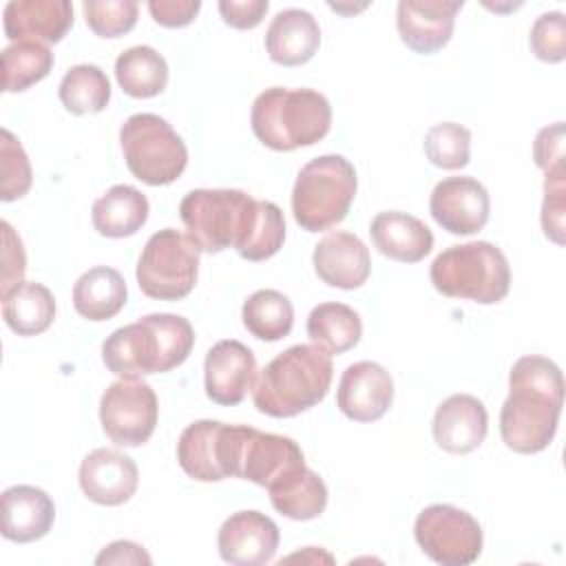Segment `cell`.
<instances>
[{"label": "cell", "mask_w": 566, "mask_h": 566, "mask_svg": "<svg viewBox=\"0 0 566 566\" xmlns=\"http://www.w3.org/2000/svg\"><path fill=\"white\" fill-rule=\"evenodd\" d=\"M188 237L201 252L234 248L245 261L274 256L285 241V217L274 201L237 188H197L179 203Z\"/></svg>", "instance_id": "cell-1"}, {"label": "cell", "mask_w": 566, "mask_h": 566, "mask_svg": "<svg viewBox=\"0 0 566 566\" xmlns=\"http://www.w3.org/2000/svg\"><path fill=\"white\" fill-rule=\"evenodd\" d=\"M564 407V376L557 363L528 354L513 363L509 398L500 411V436L515 453L544 451L557 431Z\"/></svg>", "instance_id": "cell-2"}, {"label": "cell", "mask_w": 566, "mask_h": 566, "mask_svg": "<svg viewBox=\"0 0 566 566\" xmlns=\"http://www.w3.org/2000/svg\"><path fill=\"white\" fill-rule=\"evenodd\" d=\"M195 329L179 314L157 312L117 327L102 343V360L119 378L166 374L192 352Z\"/></svg>", "instance_id": "cell-3"}, {"label": "cell", "mask_w": 566, "mask_h": 566, "mask_svg": "<svg viewBox=\"0 0 566 566\" xmlns=\"http://www.w3.org/2000/svg\"><path fill=\"white\" fill-rule=\"evenodd\" d=\"M332 354L318 345H292L272 358L252 387L254 407L272 418H292L318 405L332 385Z\"/></svg>", "instance_id": "cell-4"}, {"label": "cell", "mask_w": 566, "mask_h": 566, "mask_svg": "<svg viewBox=\"0 0 566 566\" xmlns=\"http://www.w3.org/2000/svg\"><path fill=\"white\" fill-rule=\"evenodd\" d=\"M256 139L279 153L321 142L332 128V106L314 88L270 86L256 95L250 113Z\"/></svg>", "instance_id": "cell-5"}, {"label": "cell", "mask_w": 566, "mask_h": 566, "mask_svg": "<svg viewBox=\"0 0 566 566\" xmlns=\"http://www.w3.org/2000/svg\"><path fill=\"white\" fill-rule=\"evenodd\" d=\"M429 279L442 296L493 305L509 294L511 268L497 245L469 241L442 250L429 268Z\"/></svg>", "instance_id": "cell-6"}, {"label": "cell", "mask_w": 566, "mask_h": 566, "mask_svg": "<svg viewBox=\"0 0 566 566\" xmlns=\"http://www.w3.org/2000/svg\"><path fill=\"white\" fill-rule=\"evenodd\" d=\"M356 168L343 155H321L307 161L292 188L294 221L307 232L340 223L356 197Z\"/></svg>", "instance_id": "cell-7"}, {"label": "cell", "mask_w": 566, "mask_h": 566, "mask_svg": "<svg viewBox=\"0 0 566 566\" xmlns=\"http://www.w3.org/2000/svg\"><path fill=\"white\" fill-rule=\"evenodd\" d=\"M119 144L130 175L148 186H168L186 170L184 139L155 113L130 115L119 128Z\"/></svg>", "instance_id": "cell-8"}, {"label": "cell", "mask_w": 566, "mask_h": 566, "mask_svg": "<svg viewBox=\"0 0 566 566\" xmlns=\"http://www.w3.org/2000/svg\"><path fill=\"white\" fill-rule=\"evenodd\" d=\"M201 250L188 237L175 228L155 232L137 261V285L139 290L157 301H181L186 298L199 276Z\"/></svg>", "instance_id": "cell-9"}, {"label": "cell", "mask_w": 566, "mask_h": 566, "mask_svg": "<svg viewBox=\"0 0 566 566\" xmlns=\"http://www.w3.org/2000/svg\"><path fill=\"white\" fill-rule=\"evenodd\" d=\"M248 431V424L195 420L179 436L177 462L188 478L199 482L237 478Z\"/></svg>", "instance_id": "cell-10"}, {"label": "cell", "mask_w": 566, "mask_h": 566, "mask_svg": "<svg viewBox=\"0 0 566 566\" xmlns=\"http://www.w3.org/2000/svg\"><path fill=\"white\" fill-rule=\"evenodd\" d=\"M413 537L422 553L442 566L473 564L484 544L478 520L453 504H431L422 509L413 524Z\"/></svg>", "instance_id": "cell-11"}, {"label": "cell", "mask_w": 566, "mask_h": 566, "mask_svg": "<svg viewBox=\"0 0 566 566\" xmlns=\"http://www.w3.org/2000/svg\"><path fill=\"white\" fill-rule=\"evenodd\" d=\"M159 402L150 385L137 378H119L99 400L104 433L119 447H142L157 427Z\"/></svg>", "instance_id": "cell-12"}, {"label": "cell", "mask_w": 566, "mask_h": 566, "mask_svg": "<svg viewBox=\"0 0 566 566\" xmlns=\"http://www.w3.org/2000/svg\"><path fill=\"white\" fill-rule=\"evenodd\" d=\"M429 210L442 230L467 237L480 232L486 226L491 199L478 179L447 177L433 186Z\"/></svg>", "instance_id": "cell-13"}, {"label": "cell", "mask_w": 566, "mask_h": 566, "mask_svg": "<svg viewBox=\"0 0 566 566\" xmlns=\"http://www.w3.org/2000/svg\"><path fill=\"white\" fill-rule=\"evenodd\" d=\"M256 358L248 345L234 338L214 343L203 360L206 396L214 405H239L256 382Z\"/></svg>", "instance_id": "cell-14"}, {"label": "cell", "mask_w": 566, "mask_h": 566, "mask_svg": "<svg viewBox=\"0 0 566 566\" xmlns=\"http://www.w3.org/2000/svg\"><path fill=\"white\" fill-rule=\"evenodd\" d=\"M279 542V526L259 511L232 513L217 533L219 555L232 566H263L272 562Z\"/></svg>", "instance_id": "cell-15"}, {"label": "cell", "mask_w": 566, "mask_h": 566, "mask_svg": "<svg viewBox=\"0 0 566 566\" xmlns=\"http://www.w3.org/2000/svg\"><path fill=\"white\" fill-rule=\"evenodd\" d=\"M391 402L394 378L382 365L371 360H358L343 371L336 391V405L349 420H380Z\"/></svg>", "instance_id": "cell-16"}, {"label": "cell", "mask_w": 566, "mask_h": 566, "mask_svg": "<svg viewBox=\"0 0 566 566\" xmlns=\"http://www.w3.org/2000/svg\"><path fill=\"white\" fill-rule=\"evenodd\" d=\"M462 7V0H400L396 9L400 40L422 55L440 51L451 40Z\"/></svg>", "instance_id": "cell-17"}, {"label": "cell", "mask_w": 566, "mask_h": 566, "mask_svg": "<svg viewBox=\"0 0 566 566\" xmlns=\"http://www.w3.org/2000/svg\"><path fill=\"white\" fill-rule=\"evenodd\" d=\"M301 467H305V455L292 438L250 427L237 478L250 480L263 489H272Z\"/></svg>", "instance_id": "cell-18"}, {"label": "cell", "mask_w": 566, "mask_h": 566, "mask_svg": "<svg viewBox=\"0 0 566 566\" xmlns=\"http://www.w3.org/2000/svg\"><path fill=\"white\" fill-rule=\"evenodd\" d=\"M80 489L102 506H119L128 502L139 484V471L130 455L115 449H93L80 464Z\"/></svg>", "instance_id": "cell-19"}, {"label": "cell", "mask_w": 566, "mask_h": 566, "mask_svg": "<svg viewBox=\"0 0 566 566\" xmlns=\"http://www.w3.org/2000/svg\"><path fill=\"white\" fill-rule=\"evenodd\" d=\"M433 440L447 453L464 455L475 451L489 431V413L480 398L453 394L444 398L433 413Z\"/></svg>", "instance_id": "cell-20"}, {"label": "cell", "mask_w": 566, "mask_h": 566, "mask_svg": "<svg viewBox=\"0 0 566 566\" xmlns=\"http://www.w3.org/2000/svg\"><path fill=\"white\" fill-rule=\"evenodd\" d=\"M314 272L323 283L338 290L360 287L371 272V256L360 237L336 230L325 234L312 254Z\"/></svg>", "instance_id": "cell-21"}, {"label": "cell", "mask_w": 566, "mask_h": 566, "mask_svg": "<svg viewBox=\"0 0 566 566\" xmlns=\"http://www.w3.org/2000/svg\"><path fill=\"white\" fill-rule=\"evenodd\" d=\"M55 520L51 495L31 484H15L0 495V531L2 537L15 544L42 539Z\"/></svg>", "instance_id": "cell-22"}, {"label": "cell", "mask_w": 566, "mask_h": 566, "mask_svg": "<svg viewBox=\"0 0 566 566\" xmlns=\"http://www.w3.org/2000/svg\"><path fill=\"white\" fill-rule=\"evenodd\" d=\"M2 18L4 35L11 42L51 44L60 42L73 27V4L69 0H11Z\"/></svg>", "instance_id": "cell-23"}, {"label": "cell", "mask_w": 566, "mask_h": 566, "mask_svg": "<svg viewBox=\"0 0 566 566\" xmlns=\"http://www.w3.org/2000/svg\"><path fill=\"white\" fill-rule=\"evenodd\" d=\"M321 46V27L305 9L279 11L265 31V51L281 66H301Z\"/></svg>", "instance_id": "cell-24"}, {"label": "cell", "mask_w": 566, "mask_h": 566, "mask_svg": "<svg viewBox=\"0 0 566 566\" xmlns=\"http://www.w3.org/2000/svg\"><path fill=\"white\" fill-rule=\"evenodd\" d=\"M369 234L380 254L400 263H418L433 248V232L418 217L400 210L378 212Z\"/></svg>", "instance_id": "cell-25"}, {"label": "cell", "mask_w": 566, "mask_h": 566, "mask_svg": "<svg viewBox=\"0 0 566 566\" xmlns=\"http://www.w3.org/2000/svg\"><path fill=\"white\" fill-rule=\"evenodd\" d=\"M150 206L142 190L128 184L108 188L91 208L93 228L108 239H124L135 234L148 219Z\"/></svg>", "instance_id": "cell-26"}, {"label": "cell", "mask_w": 566, "mask_h": 566, "mask_svg": "<svg viewBox=\"0 0 566 566\" xmlns=\"http://www.w3.org/2000/svg\"><path fill=\"white\" fill-rule=\"evenodd\" d=\"M128 298L124 276L108 265L86 270L73 285V307L88 321H108L122 312Z\"/></svg>", "instance_id": "cell-27"}, {"label": "cell", "mask_w": 566, "mask_h": 566, "mask_svg": "<svg viewBox=\"0 0 566 566\" xmlns=\"http://www.w3.org/2000/svg\"><path fill=\"white\" fill-rule=\"evenodd\" d=\"M2 316L18 336H38L55 318V298L46 285L22 281L2 294Z\"/></svg>", "instance_id": "cell-28"}, {"label": "cell", "mask_w": 566, "mask_h": 566, "mask_svg": "<svg viewBox=\"0 0 566 566\" xmlns=\"http://www.w3.org/2000/svg\"><path fill=\"white\" fill-rule=\"evenodd\" d=\"M272 506L296 522L318 517L327 506V486L323 478L310 467H301L279 484L268 489Z\"/></svg>", "instance_id": "cell-29"}, {"label": "cell", "mask_w": 566, "mask_h": 566, "mask_svg": "<svg viewBox=\"0 0 566 566\" xmlns=\"http://www.w3.org/2000/svg\"><path fill=\"white\" fill-rule=\"evenodd\" d=\"M115 77L126 95L137 99L155 97L168 84V64L153 46H130L117 55Z\"/></svg>", "instance_id": "cell-30"}, {"label": "cell", "mask_w": 566, "mask_h": 566, "mask_svg": "<svg viewBox=\"0 0 566 566\" xmlns=\"http://www.w3.org/2000/svg\"><path fill=\"white\" fill-rule=\"evenodd\" d=\"M307 336L329 354H345L363 336V323L354 307L345 303H321L307 316Z\"/></svg>", "instance_id": "cell-31"}, {"label": "cell", "mask_w": 566, "mask_h": 566, "mask_svg": "<svg viewBox=\"0 0 566 566\" xmlns=\"http://www.w3.org/2000/svg\"><path fill=\"white\" fill-rule=\"evenodd\" d=\"M241 318L245 329L259 340H281L292 332L294 307L279 290H256L243 303Z\"/></svg>", "instance_id": "cell-32"}, {"label": "cell", "mask_w": 566, "mask_h": 566, "mask_svg": "<svg viewBox=\"0 0 566 566\" xmlns=\"http://www.w3.org/2000/svg\"><path fill=\"white\" fill-rule=\"evenodd\" d=\"M57 95L73 115L102 113L111 99V82L97 64H75L64 73Z\"/></svg>", "instance_id": "cell-33"}, {"label": "cell", "mask_w": 566, "mask_h": 566, "mask_svg": "<svg viewBox=\"0 0 566 566\" xmlns=\"http://www.w3.org/2000/svg\"><path fill=\"white\" fill-rule=\"evenodd\" d=\"M53 69L49 44L20 40L2 51V91L20 93L44 80Z\"/></svg>", "instance_id": "cell-34"}, {"label": "cell", "mask_w": 566, "mask_h": 566, "mask_svg": "<svg viewBox=\"0 0 566 566\" xmlns=\"http://www.w3.org/2000/svg\"><path fill=\"white\" fill-rule=\"evenodd\" d=\"M422 146L433 166L458 170L471 159V130L455 122H440L427 130Z\"/></svg>", "instance_id": "cell-35"}, {"label": "cell", "mask_w": 566, "mask_h": 566, "mask_svg": "<svg viewBox=\"0 0 566 566\" xmlns=\"http://www.w3.org/2000/svg\"><path fill=\"white\" fill-rule=\"evenodd\" d=\"M0 199L15 201L24 197L33 184L29 157L18 137L2 128L0 130Z\"/></svg>", "instance_id": "cell-36"}, {"label": "cell", "mask_w": 566, "mask_h": 566, "mask_svg": "<svg viewBox=\"0 0 566 566\" xmlns=\"http://www.w3.org/2000/svg\"><path fill=\"white\" fill-rule=\"evenodd\" d=\"M88 29L99 38H119L137 24L135 0H86L82 4Z\"/></svg>", "instance_id": "cell-37"}, {"label": "cell", "mask_w": 566, "mask_h": 566, "mask_svg": "<svg viewBox=\"0 0 566 566\" xmlns=\"http://www.w3.org/2000/svg\"><path fill=\"white\" fill-rule=\"evenodd\" d=\"M544 201H542V230L544 234L564 245L566 241V170L557 166L544 172Z\"/></svg>", "instance_id": "cell-38"}, {"label": "cell", "mask_w": 566, "mask_h": 566, "mask_svg": "<svg viewBox=\"0 0 566 566\" xmlns=\"http://www.w3.org/2000/svg\"><path fill=\"white\" fill-rule=\"evenodd\" d=\"M531 51L537 60L557 64L566 57V18L562 11L542 13L531 27Z\"/></svg>", "instance_id": "cell-39"}, {"label": "cell", "mask_w": 566, "mask_h": 566, "mask_svg": "<svg viewBox=\"0 0 566 566\" xmlns=\"http://www.w3.org/2000/svg\"><path fill=\"white\" fill-rule=\"evenodd\" d=\"M2 228V279H0V296L7 294L11 287L22 283L27 270V254L22 239L15 234L9 221L0 223Z\"/></svg>", "instance_id": "cell-40"}, {"label": "cell", "mask_w": 566, "mask_h": 566, "mask_svg": "<svg viewBox=\"0 0 566 566\" xmlns=\"http://www.w3.org/2000/svg\"><path fill=\"white\" fill-rule=\"evenodd\" d=\"M564 122H555L537 130L533 142V159L544 172L564 166Z\"/></svg>", "instance_id": "cell-41"}, {"label": "cell", "mask_w": 566, "mask_h": 566, "mask_svg": "<svg viewBox=\"0 0 566 566\" xmlns=\"http://www.w3.org/2000/svg\"><path fill=\"white\" fill-rule=\"evenodd\" d=\"M268 0H221L219 13L232 29H254L268 13Z\"/></svg>", "instance_id": "cell-42"}, {"label": "cell", "mask_w": 566, "mask_h": 566, "mask_svg": "<svg viewBox=\"0 0 566 566\" xmlns=\"http://www.w3.org/2000/svg\"><path fill=\"white\" fill-rule=\"evenodd\" d=\"M199 9H201L199 0H150L148 2V11L153 20L168 29H179L190 24L199 13Z\"/></svg>", "instance_id": "cell-43"}, {"label": "cell", "mask_w": 566, "mask_h": 566, "mask_svg": "<svg viewBox=\"0 0 566 566\" xmlns=\"http://www.w3.org/2000/svg\"><path fill=\"white\" fill-rule=\"evenodd\" d=\"M95 564H153V557L135 542L117 539L104 546V551L95 557Z\"/></svg>", "instance_id": "cell-44"}]
</instances>
